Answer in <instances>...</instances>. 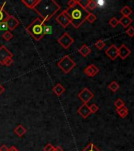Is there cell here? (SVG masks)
I'll list each match as a JSON object with an SVG mask.
<instances>
[{"label": "cell", "mask_w": 134, "mask_h": 151, "mask_svg": "<svg viewBox=\"0 0 134 151\" xmlns=\"http://www.w3.org/2000/svg\"><path fill=\"white\" fill-rule=\"evenodd\" d=\"M99 69L95 66V65H90L84 69V73L89 77H93L99 73Z\"/></svg>", "instance_id": "4fadbf2b"}, {"label": "cell", "mask_w": 134, "mask_h": 151, "mask_svg": "<svg viewBox=\"0 0 134 151\" xmlns=\"http://www.w3.org/2000/svg\"><path fill=\"white\" fill-rule=\"evenodd\" d=\"M89 109L91 113H96L99 110V107L95 104H92L89 106Z\"/></svg>", "instance_id": "836d02e7"}, {"label": "cell", "mask_w": 134, "mask_h": 151, "mask_svg": "<svg viewBox=\"0 0 134 151\" xmlns=\"http://www.w3.org/2000/svg\"><path fill=\"white\" fill-rule=\"evenodd\" d=\"M93 97H94L93 93L88 88H87V87H85V88L82 90L78 95V98L85 104L88 103L92 98H93Z\"/></svg>", "instance_id": "8992f818"}, {"label": "cell", "mask_w": 134, "mask_h": 151, "mask_svg": "<svg viewBox=\"0 0 134 151\" xmlns=\"http://www.w3.org/2000/svg\"><path fill=\"white\" fill-rule=\"evenodd\" d=\"M133 22V19L129 17H122L119 20V24L122 25L125 28H128Z\"/></svg>", "instance_id": "9a60e30c"}, {"label": "cell", "mask_w": 134, "mask_h": 151, "mask_svg": "<svg viewBox=\"0 0 134 151\" xmlns=\"http://www.w3.org/2000/svg\"><path fill=\"white\" fill-rule=\"evenodd\" d=\"M8 151H18V150H17L15 146H10V148H9V150Z\"/></svg>", "instance_id": "f35d334b"}, {"label": "cell", "mask_w": 134, "mask_h": 151, "mask_svg": "<svg viewBox=\"0 0 134 151\" xmlns=\"http://www.w3.org/2000/svg\"><path fill=\"white\" fill-rule=\"evenodd\" d=\"M117 51H118V57H120L122 60L126 59L131 54V50H129L125 44L121 45L120 47L117 48Z\"/></svg>", "instance_id": "30bf717a"}, {"label": "cell", "mask_w": 134, "mask_h": 151, "mask_svg": "<svg viewBox=\"0 0 134 151\" xmlns=\"http://www.w3.org/2000/svg\"><path fill=\"white\" fill-rule=\"evenodd\" d=\"M13 37H14V36H13V34L10 32H4V34L3 35V38L5 40H6V41H10V39H13Z\"/></svg>", "instance_id": "f1b7e54d"}, {"label": "cell", "mask_w": 134, "mask_h": 151, "mask_svg": "<svg viewBox=\"0 0 134 151\" xmlns=\"http://www.w3.org/2000/svg\"><path fill=\"white\" fill-rule=\"evenodd\" d=\"M14 62V61H13V59H12V58H7L4 62V63H3V65H6V66H10V65H11L12 63Z\"/></svg>", "instance_id": "d590c367"}, {"label": "cell", "mask_w": 134, "mask_h": 151, "mask_svg": "<svg viewBox=\"0 0 134 151\" xmlns=\"http://www.w3.org/2000/svg\"><path fill=\"white\" fill-rule=\"evenodd\" d=\"M52 91H53V92L55 93L57 96H60V95H62V94L66 91V89H65L64 87H63L61 84H58L55 87H54Z\"/></svg>", "instance_id": "e0dca14e"}, {"label": "cell", "mask_w": 134, "mask_h": 151, "mask_svg": "<svg viewBox=\"0 0 134 151\" xmlns=\"http://www.w3.org/2000/svg\"><path fill=\"white\" fill-rule=\"evenodd\" d=\"M119 24V20L117 19V17H113L111 18V20L109 21V25L113 27V28H115V27H117V25Z\"/></svg>", "instance_id": "484cf974"}, {"label": "cell", "mask_w": 134, "mask_h": 151, "mask_svg": "<svg viewBox=\"0 0 134 151\" xmlns=\"http://www.w3.org/2000/svg\"><path fill=\"white\" fill-rule=\"evenodd\" d=\"M95 20H96V16H95V14H92V13H89V14H88V16L86 17V21H88V22L92 24L93 22H95Z\"/></svg>", "instance_id": "83f0119b"}, {"label": "cell", "mask_w": 134, "mask_h": 151, "mask_svg": "<svg viewBox=\"0 0 134 151\" xmlns=\"http://www.w3.org/2000/svg\"><path fill=\"white\" fill-rule=\"evenodd\" d=\"M55 151H63V149L61 148V146H56L55 147Z\"/></svg>", "instance_id": "60d3db41"}, {"label": "cell", "mask_w": 134, "mask_h": 151, "mask_svg": "<svg viewBox=\"0 0 134 151\" xmlns=\"http://www.w3.org/2000/svg\"><path fill=\"white\" fill-rule=\"evenodd\" d=\"M79 53L83 57H87L91 53V49L86 44H84L79 49Z\"/></svg>", "instance_id": "d6986e66"}, {"label": "cell", "mask_w": 134, "mask_h": 151, "mask_svg": "<svg viewBox=\"0 0 134 151\" xmlns=\"http://www.w3.org/2000/svg\"><path fill=\"white\" fill-rule=\"evenodd\" d=\"M6 5V3H3L2 5H0V23L3 21H6V20L8 19L9 15L8 13H6L5 10V6Z\"/></svg>", "instance_id": "5bb4252c"}, {"label": "cell", "mask_w": 134, "mask_h": 151, "mask_svg": "<svg viewBox=\"0 0 134 151\" xmlns=\"http://www.w3.org/2000/svg\"><path fill=\"white\" fill-rule=\"evenodd\" d=\"M120 13L122 14L123 17H128L130 14H132L133 10H132V9L130 7H128V6H126L121 10Z\"/></svg>", "instance_id": "44dd1931"}, {"label": "cell", "mask_w": 134, "mask_h": 151, "mask_svg": "<svg viewBox=\"0 0 134 151\" xmlns=\"http://www.w3.org/2000/svg\"><path fill=\"white\" fill-rule=\"evenodd\" d=\"M86 8L88 11L89 10H95V9L97 8L96 2L94 1V0H90V1H88V3L87 4Z\"/></svg>", "instance_id": "603a6c76"}, {"label": "cell", "mask_w": 134, "mask_h": 151, "mask_svg": "<svg viewBox=\"0 0 134 151\" xmlns=\"http://www.w3.org/2000/svg\"><path fill=\"white\" fill-rule=\"evenodd\" d=\"M53 32V27L51 25H44L43 26V33L44 35H51Z\"/></svg>", "instance_id": "7402d4cb"}, {"label": "cell", "mask_w": 134, "mask_h": 151, "mask_svg": "<svg viewBox=\"0 0 134 151\" xmlns=\"http://www.w3.org/2000/svg\"><path fill=\"white\" fill-rule=\"evenodd\" d=\"M6 23H7L9 29H10V31H14V29L19 25V21H18L15 17L12 16V15H10V16H9L8 19L6 20Z\"/></svg>", "instance_id": "8fae6325"}, {"label": "cell", "mask_w": 134, "mask_h": 151, "mask_svg": "<svg viewBox=\"0 0 134 151\" xmlns=\"http://www.w3.org/2000/svg\"><path fill=\"white\" fill-rule=\"evenodd\" d=\"M34 10L40 16V18L45 24L59 11L60 10V6L54 0H39V3L37 4Z\"/></svg>", "instance_id": "6da1fadb"}, {"label": "cell", "mask_w": 134, "mask_h": 151, "mask_svg": "<svg viewBox=\"0 0 134 151\" xmlns=\"http://www.w3.org/2000/svg\"><path fill=\"white\" fill-rule=\"evenodd\" d=\"M82 151H101V150H99V149H98L97 147L93 144V143H89V144H88L86 147H85V148H84Z\"/></svg>", "instance_id": "d4e9b609"}, {"label": "cell", "mask_w": 134, "mask_h": 151, "mask_svg": "<svg viewBox=\"0 0 134 151\" xmlns=\"http://www.w3.org/2000/svg\"><path fill=\"white\" fill-rule=\"evenodd\" d=\"M45 25L42 19L37 18L32 23L28 28H27V31L31 36H32L36 40H39L41 39L44 36V33H43V26Z\"/></svg>", "instance_id": "3957f363"}, {"label": "cell", "mask_w": 134, "mask_h": 151, "mask_svg": "<svg viewBox=\"0 0 134 151\" xmlns=\"http://www.w3.org/2000/svg\"><path fill=\"white\" fill-rule=\"evenodd\" d=\"M56 21L64 28H66L68 27V25H70V21L69 19V17H67L63 12L61 13L58 17H56Z\"/></svg>", "instance_id": "9c48e42d"}, {"label": "cell", "mask_w": 134, "mask_h": 151, "mask_svg": "<svg viewBox=\"0 0 134 151\" xmlns=\"http://www.w3.org/2000/svg\"><path fill=\"white\" fill-rule=\"evenodd\" d=\"M14 132H15V134L17 135V136L22 137L23 135L26 133V129L23 127V125L19 124V125H17V127L14 128Z\"/></svg>", "instance_id": "ac0fdd59"}, {"label": "cell", "mask_w": 134, "mask_h": 151, "mask_svg": "<svg viewBox=\"0 0 134 151\" xmlns=\"http://www.w3.org/2000/svg\"><path fill=\"white\" fill-rule=\"evenodd\" d=\"M96 4H97V6L102 7V6H104V1H98V2H96Z\"/></svg>", "instance_id": "74e56055"}, {"label": "cell", "mask_w": 134, "mask_h": 151, "mask_svg": "<svg viewBox=\"0 0 134 151\" xmlns=\"http://www.w3.org/2000/svg\"><path fill=\"white\" fill-rule=\"evenodd\" d=\"M22 3L29 9H33L39 3V0H22Z\"/></svg>", "instance_id": "2e32d148"}, {"label": "cell", "mask_w": 134, "mask_h": 151, "mask_svg": "<svg viewBox=\"0 0 134 151\" xmlns=\"http://www.w3.org/2000/svg\"><path fill=\"white\" fill-rule=\"evenodd\" d=\"M44 151H55V147L50 143H48L44 148Z\"/></svg>", "instance_id": "d6a6232c"}, {"label": "cell", "mask_w": 134, "mask_h": 151, "mask_svg": "<svg viewBox=\"0 0 134 151\" xmlns=\"http://www.w3.org/2000/svg\"><path fill=\"white\" fill-rule=\"evenodd\" d=\"M126 34L128 35V36L133 37L134 36V27L133 26H129L127 30H126Z\"/></svg>", "instance_id": "1f68e13d"}, {"label": "cell", "mask_w": 134, "mask_h": 151, "mask_svg": "<svg viewBox=\"0 0 134 151\" xmlns=\"http://www.w3.org/2000/svg\"><path fill=\"white\" fill-rule=\"evenodd\" d=\"M63 13L69 17L70 24L75 28H78L86 21L87 16L90 12L82 7L78 3L73 8L68 7L65 11H63Z\"/></svg>", "instance_id": "7a4b0ae2"}, {"label": "cell", "mask_w": 134, "mask_h": 151, "mask_svg": "<svg viewBox=\"0 0 134 151\" xmlns=\"http://www.w3.org/2000/svg\"><path fill=\"white\" fill-rule=\"evenodd\" d=\"M67 4L70 8H73L78 4V1L77 0H70V1H68Z\"/></svg>", "instance_id": "e575fe53"}, {"label": "cell", "mask_w": 134, "mask_h": 151, "mask_svg": "<svg viewBox=\"0 0 134 151\" xmlns=\"http://www.w3.org/2000/svg\"><path fill=\"white\" fill-rule=\"evenodd\" d=\"M115 106L116 107V109H118V108L125 106V102L122 98H117V100L115 102Z\"/></svg>", "instance_id": "f546056e"}, {"label": "cell", "mask_w": 134, "mask_h": 151, "mask_svg": "<svg viewBox=\"0 0 134 151\" xmlns=\"http://www.w3.org/2000/svg\"><path fill=\"white\" fill-rule=\"evenodd\" d=\"M12 57H13V54L5 46H2L0 47V64L3 65L6 59Z\"/></svg>", "instance_id": "52a82bcc"}, {"label": "cell", "mask_w": 134, "mask_h": 151, "mask_svg": "<svg viewBox=\"0 0 134 151\" xmlns=\"http://www.w3.org/2000/svg\"><path fill=\"white\" fill-rule=\"evenodd\" d=\"M58 42L64 49H68L74 43V39L67 32H65L59 39Z\"/></svg>", "instance_id": "5b68a950"}, {"label": "cell", "mask_w": 134, "mask_h": 151, "mask_svg": "<svg viewBox=\"0 0 134 151\" xmlns=\"http://www.w3.org/2000/svg\"><path fill=\"white\" fill-rule=\"evenodd\" d=\"M116 110H117L118 115H119L122 118H125L126 117H127V115H128V108L125 106L120 107V108H118V109H116Z\"/></svg>", "instance_id": "ffe728a7"}, {"label": "cell", "mask_w": 134, "mask_h": 151, "mask_svg": "<svg viewBox=\"0 0 134 151\" xmlns=\"http://www.w3.org/2000/svg\"><path fill=\"white\" fill-rule=\"evenodd\" d=\"M77 113L81 115L82 117L84 118V119H86V118L91 114L89 106L85 103H84L82 106H80V108H79L78 110H77Z\"/></svg>", "instance_id": "7c38bea8"}, {"label": "cell", "mask_w": 134, "mask_h": 151, "mask_svg": "<svg viewBox=\"0 0 134 151\" xmlns=\"http://www.w3.org/2000/svg\"><path fill=\"white\" fill-rule=\"evenodd\" d=\"M58 66L65 73H69L76 66V63L70 58V56L66 55L58 62Z\"/></svg>", "instance_id": "277c9868"}, {"label": "cell", "mask_w": 134, "mask_h": 151, "mask_svg": "<svg viewBox=\"0 0 134 151\" xmlns=\"http://www.w3.org/2000/svg\"><path fill=\"white\" fill-rule=\"evenodd\" d=\"M0 30L2 31L7 32L9 30V27L7 25V23L6 21H3V22L0 23Z\"/></svg>", "instance_id": "4dcf8cb0"}, {"label": "cell", "mask_w": 134, "mask_h": 151, "mask_svg": "<svg viewBox=\"0 0 134 151\" xmlns=\"http://www.w3.org/2000/svg\"><path fill=\"white\" fill-rule=\"evenodd\" d=\"M105 53L107 56L109 57L110 59L112 61H115V59L118 57V51H117V47L115 44H112L107 48L105 51Z\"/></svg>", "instance_id": "ba28073f"}, {"label": "cell", "mask_w": 134, "mask_h": 151, "mask_svg": "<svg viewBox=\"0 0 134 151\" xmlns=\"http://www.w3.org/2000/svg\"><path fill=\"white\" fill-rule=\"evenodd\" d=\"M4 91H5V88L3 87V85H1L0 84V95H2L3 92H4Z\"/></svg>", "instance_id": "ab89813d"}, {"label": "cell", "mask_w": 134, "mask_h": 151, "mask_svg": "<svg viewBox=\"0 0 134 151\" xmlns=\"http://www.w3.org/2000/svg\"><path fill=\"white\" fill-rule=\"evenodd\" d=\"M9 148L6 145H3L0 147V151H8Z\"/></svg>", "instance_id": "8d00e7d4"}, {"label": "cell", "mask_w": 134, "mask_h": 151, "mask_svg": "<svg viewBox=\"0 0 134 151\" xmlns=\"http://www.w3.org/2000/svg\"><path fill=\"white\" fill-rule=\"evenodd\" d=\"M108 88H109L113 92H116L117 90L119 89V84H117L116 81H112L111 84L108 85Z\"/></svg>", "instance_id": "cb8c5ba5"}, {"label": "cell", "mask_w": 134, "mask_h": 151, "mask_svg": "<svg viewBox=\"0 0 134 151\" xmlns=\"http://www.w3.org/2000/svg\"><path fill=\"white\" fill-rule=\"evenodd\" d=\"M105 46H106V43H105V42H104V40H102V39H99L97 42L95 43V47L97 48V49H99V50L104 49Z\"/></svg>", "instance_id": "4316f807"}]
</instances>
